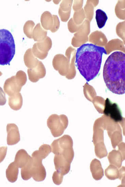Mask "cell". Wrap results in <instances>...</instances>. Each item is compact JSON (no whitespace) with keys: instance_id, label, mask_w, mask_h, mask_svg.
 <instances>
[{"instance_id":"6da1fadb","label":"cell","mask_w":125,"mask_h":187,"mask_svg":"<svg viewBox=\"0 0 125 187\" xmlns=\"http://www.w3.org/2000/svg\"><path fill=\"white\" fill-rule=\"evenodd\" d=\"M104 54H107L104 47L92 44H84L77 48L76 66L87 82L94 79L98 74Z\"/></svg>"},{"instance_id":"7a4b0ae2","label":"cell","mask_w":125,"mask_h":187,"mask_svg":"<svg viewBox=\"0 0 125 187\" xmlns=\"http://www.w3.org/2000/svg\"><path fill=\"white\" fill-rule=\"evenodd\" d=\"M125 54L120 51L112 53L104 64V80L108 89L113 93H125Z\"/></svg>"},{"instance_id":"3957f363","label":"cell","mask_w":125,"mask_h":187,"mask_svg":"<svg viewBox=\"0 0 125 187\" xmlns=\"http://www.w3.org/2000/svg\"><path fill=\"white\" fill-rule=\"evenodd\" d=\"M15 53L14 40L11 33L6 29H0V65H10Z\"/></svg>"},{"instance_id":"277c9868","label":"cell","mask_w":125,"mask_h":187,"mask_svg":"<svg viewBox=\"0 0 125 187\" xmlns=\"http://www.w3.org/2000/svg\"><path fill=\"white\" fill-rule=\"evenodd\" d=\"M40 158L32 156L27 165L21 169V175L24 180H28L32 177L36 181H42L46 176V170Z\"/></svg>"},{"instance_id":"5b68a950","label":"cell","mask_w":125,"mask_h":187,"mask_svg":"<svg viewBox=\"0 0 125 187\" xmlns=\"http://www.w3.org/2000/svg\"><path fill=\"white\" fill-rule=\"evenodd\" d=\"M51 151L55 155H61L72 162L74 156L73 141L68 135L54 140L50 146Z\"/></svg>"},{"instance_id":"8992f818","label":"cell","mask_w":125,"mask_h":187,"mask_svg":"<svg viewBox=\"0 0 125 187\" xmlns=\"http://www.w3.org/2000/svg\"><path fill=\"white\" fill-rule=\"evenodd\" d=\"M27 80L25 73L22 70H19L15 76H12L6 80L4 85V90L9 96L19 93Z\"/></svg>"},{"instance_id":"52a82bcc","label":"cell","mask_w":125,"mask_h":187,"mask_svg":"<svg viewBox=\"0 0 125 187\" xmlns=\"http://www.w3.org/2000/svg\"><path fill=\"white\" fill-rule=\"evenodd\" d=\"M47 125L52 135L58 137L62 135L68 125L67 119L63 115L55 114L50 115L47 121Z\"/></svg>"},{"instance_id":"ba28073f","label":"cell","mask_w":125,"mask_h":187,"mask_svg":"<svg viewBox=\"0 0 125 187\" xmlns=\"http://www.w3.org/2000/svg\"><path fill=\"white\" fill-rule=\"evenodd\" d=\"M103 128L94 126L92 137L96 156L101 159L107 156L108 153L104 142Z\"/></svg>"},{"instance_id":"9c48e42d","label":"cell","mask_w":125,"mask_h":187,"mask_svg":"<svg viewBox=\"0 0 125 187\" xmlns=\"http://www.w3.org/2000/svg\"><path fill=\"white\" fill-rule=\"evenodd\" d=\"M50 39L48 36L42 41L35 43L32 49L33 55L41 60L45 58L48 54V50L51 48Z\"/></svg>"},{"instance_id":"30bf717a","label":"cell","mask_w":125,"mask_h":187,"mask_svg":"<svg viewBox=\"0 0 125 187\" xmlns=\"http://www.w3.org/2000/svg\"><path fill=\"white\" fill-rule=\"evenodd\" d=\"M104 113L116 122H121L123 120L121 111L117 104L112 103L108 98L105 101Z\"/></svg>"},{"instance_id":"8fae6325","label":"cell","mask_w":125,"mask_h":187,"mask_svg":"<svg viewBox=\"0 0 125 187\" xmlns=\"http://www.w3.org/2000/svg\"><path fill=\"white\" fill-rule=\"evenodd\" d=\"M54 162L55 170L62 175L67 174L69 171L71 162L64 156L55 155Z\"/></svg>"},{"instance_id":"7c38bea8","label":"cell","mask_w":125,"mask_h":187,"mask_svg":"<svg viewBox=\"0 0 125 187\" xmlns=\"http://www.w3.org/2000/svg\"><path fill=\"white\" fill-rule=\"evenodd\" d=\"M27 72L29 80L32 82L35 83L45 76L46 70L42 62L39 61L35 67L28 68Z\"/></svg>"},{"instance_id":"4fadbf2b","label":"cell","mask_w":125,"mask_h":187,"mask_svg":"<svg viewBox=\"0 0 125 187\" xmlns=\"http://www.w3.org/2000/svg\"><path fill=\"white\" fill-rule=\"evenodd\" d=\"M107 130L108 135L110 139L112 145L113 149L122 141L121 130L117 125L108 126L103 127Z\"/></svg>"},{"instance_id":"5bb4252c","label":"cell","mask_w":125,"mask_h":187,"mask_svg":"<svg viewBox=\"0 0 125 187\" xmlns=\"http://www.w3.org/2000/svg\"><path fill=\"white\" fill-rule=\"evenodd\" d=\"M7 143L9 145L16 144L20 140L18 128L14 123H8L7 126Z\"/></svg>"},{"instance_id":"9a60e30c","label":"cell","mask_w":125,"mask_h":187,"mask_svg":"<svg viewBox=\"0 0 125 187\" xmlns=\"http://www.w3.org/2000/svg\"><path fill=\"white\" fill-rule=\"evenodd\" d=\"M90 170L93 179L96 180H101L103 176V170L100 162L96 159L92 161Z\"/></svg>"},{"instance_id":"2e32d148","label":"cell","mask_w":125,"mask_h":187,"mask_svg":"<svg viewBox=\"0 0 125 187\" xmlns=\"http://www.w3.org/2000/svg\"><path fill=\"white\" fill-rule=\"evenodd\" d=\"M31 157L25 150L21 149L16 153L14 162L18 168H22L27 165Z\"/></svg>"},{"instance_id":"e0dca14e","label":"cell","mask_w":125,"mask_h":187,"mask_svg":"<svg viewBox=\"0 0 125 187\" xmlns=\"http://www.w3.org/2000/svg\"><path fill=\"white\" fill-rule=\"evenodd\" d=\"M108 158L110 164L114 165L118 169L121 167L122 162L124 160L120 151L116 150H112L108 153Z\"/></svg>"},{"instance_id":"ac0fdd59","label":"cell","mask_w":125,"mask_h":187,"mask_svg":"<svg viewBox=\"0 0 125 187\" xmlns=\"http://www.w3.org/2000/svg\"><path fill=\"white\" fill-rule=\"evenodd\" d=\"M8 102L12 109L15 111L19 110L23 103V99L21 93L19 92L9 96Z\"/></svg>"},{"instance_id":"d6986e66","label":"cell","mask_w":125,"mask_h":187,"mask_svg":"<svg viewBox=\"0 0 125 187\" xmlns=\"http://www.w3.org/2000/svg\"><path fill=\"white\" fill-rule=\"evenodd\" d=\"M33 55L32 49H28L25 52L24 56V61L25 65L28 68L35 67L39 61Z\"/></svg>"},{"instance_id":"ffe728a7","label":"cell","mask_w":125,"mask_h":187,"mask_svg":"<svg viewBox=\"0 0 125 187\" xmlns=\"http://www.w3.org/2000/svg\"><path fill=\"white\" fill-rule=\"evenodd\" d=\"M6 176L10 182H15L17 180L18 174V167L14 162L11 163L6 170Z\"/></svg>"},{"instance_id":"44dd1931","label":"cell","mask_w":125,"mask_h":187,"mask_svg":"<svg viewBox=\"0 0 125 187\" xmlns=\"http://www.w3.org/2000/svg\"><path fill=\"white\" fill-rule=\"evenodd\" d=\"M47 31L41 27L40 23H38L33 29L32 38L35 41L39 42L44 40L47 35Z\"/></svg>"},{"instance_id":"7402d4cb","label":"cell","mask_w":125,"mask_h":187,"mask_svg":"<svg viewBox=\"0 0 125 187\" xmlns=\"http://www.w3.org/2000/svg\"><path fill=\"white\" fill-rule=\"evenodd\" d=\"M52 151L51 146L48 144H44L41 145L38 150L34 151L32 156L38 157L42 160L45 159Z\"/></svg>"},{"instance_id":"603a6c76","label":"cell","mask_w":125,"mask_h":187,"mask_svg":"<svg viewBox=\"0 0 125 187\" xmlns=\"http://www.w3.org/2000/svg\"><path fill=\"white\" fill-rule=\"evenodd\" d=\"M119 169L114 165L110 164L105 170V176L108 179L111 180L119 179Z\"/></svg>"},{"instance_id":"cb8c5ba5","label":"cell","mask_w":125,"mask_h":187,"mask_svg":"<svg viewBox=\"0 0 125 187\" xmlns=\"http://www.w3.org/2000/svg\"><path fill=\"white\" fill-rule=\"evenodd\" d=\"M95 19L98 27L101 29L105 26L108 17L104 11L98 9L96 11Z\"/></svg>"},{"instance_id":"d4e9b609","label":"cell","mask_w":125,"mask_h":187,"mask_svg":"<svg viewBox=\"0 0 125 187\" xmlns=\"http://www.w3.org/2000/svg\"><path fill=\"white\" fill-rule=\"evenodd\" d=\"M34 25L35 23L32 21H28L25 23L24 26V32L29 38H32V34Z\"/></svg>"},{"instance_id":"484cf974","label":"cell","mask_w":125,"mask_h":187,"mask_svg":"<svg viewBox=\"0 0 125 187\" xmlns=\"http://www.w3.org/2000/svg\"><path fill=\"white\" fill-rule=\"evenodd\" d=\"M63 175L55 171L53 173L52 179L53 183L56 185L61 184L62 182Z\"/></svg>"},{"instance_id":"4316f807","label":"cell","mask_w":125,"mask_h":187,"mask_svg":"<svg viewBox=\"0 0 125 187\" xmlns=\"http://www.w3.org/2000/svg\"><path fill=\"white\" fill-rule=\"evenodd\" d=\"M125 167L122 166L119 169V179L121 180V185L122 184L124 185L125 184Z\"/></svg>"},{"instance_id":"83f0119b","label":"cell","mask_w":125,"mask_h":187,"mask_svg":"<svg viewBox=\"0 0 125 187\" xmlns=\"http://www.w3.org/2000/svg\"><path fill=\"white\" fill-rule=\"evenodd\" d=\"M7 147L2 146L0 147V163L4 159L7 152Z\"/></svg>"},{"instance_id":"f1b7e54d","label":"cell","mask_w":125,"mask_h":187,"mask_svg":"<svg viewBox=\"0 0 125 187\" xmlns=\"http://www.w3.org/2000/svg\"><path fill=\"white\" fill-rule=\"evenodd\" d=\"M5 94L2 88L0 87V105H3L6 103Z\"/></svg>"},{"instance_id":"f546056e","label":"cell","mask_w":125,"mask_h":187,"mask_svg":"<svg viewBox=\"0 0 125 187\" xmlns=\"http://www.w3.org/2000/svg\"><path fill=\"white\" fill-rule=\"evenodd\" d=\"M125 143L122 141L120 143L117 145L118 146V150L121 153L123 158L124 160L125 157Z\"/></svg>"}]
</instances>
